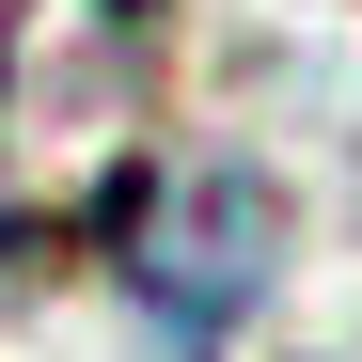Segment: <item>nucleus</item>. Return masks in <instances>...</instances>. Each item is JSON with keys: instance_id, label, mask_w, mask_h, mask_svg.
I'll use <instances>...</instances> for the list:
<instances>
[{"instance_id": "obj_1", "label": "nucleus", "mask_w": 362, "mask_h": 362, "mask_svg": "<svg viewBox=\"0 0 362 362\" xmlns=\"http://www.w3.org/2000/svg\"><path fill=\"white\" fill-rule=\"evenodd\" d=\"M158 0H0V236L142 205Z\"/></svg>"}, {"instance_id": "obj_2", "label": "nucleus", "mask_w": 362, "mask_h": 362, "mask_svg": "<svg viewBox=\"0 0 362 362\" xmlns=\"http://www.w3.org/2000/svg\"><path fill=\"white\" fill-rule=\"evenodd\" d=\"M284 252V221L252 173H189V189H142L127 205V284H142V315L173 346H221L236 315H252V284Z\"/></svg>"}]
</instances>
